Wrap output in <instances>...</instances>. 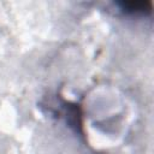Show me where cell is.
Instances as JSON below:
<instances>
[{
    "mask_svg": "<svg viewBox=\"0 0 154 154\" xmlns=\"http://www.w3.org/2000/svg\"><path fill=\"white\" fill-rule=\"evenodd\" d=\"M120 7L123 11L125 12H129V13H141V14H144L146 12H150L152 10V4L150 2H143V1H138V2H134V1H130V2H122L120 4Z\"/></svg>",
    "mask_w": 154,
    "mask_h": 154,
    "instance_id": "cell-1",
    "label": "cell"
}]
</instances>
